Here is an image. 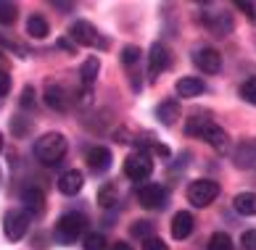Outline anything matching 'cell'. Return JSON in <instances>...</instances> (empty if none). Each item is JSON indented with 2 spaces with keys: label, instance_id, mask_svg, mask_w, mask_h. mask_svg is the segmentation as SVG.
<instances>
[{
  "label": "cell",
  "instance_id": "cell-37",
  "mask_svg": "<svg viewBox=\"0 0 256 250\" xmlns=\"http://www.w3.org/2000/svg\"><path fill=\"white\" fill-rule=\"evenodd\" d=\"M114 250H132V245H127V243H116V245H114Z\"/></svg>",
  "mask_w": 256,
  "mask_h": 250
},
{
  "label": "cell",
  "instance_id": "cell-11",
  "mask_svg": "<svg viewBox=\"0 0 256 250\" xmlns=\"http://www.w3.org/2000/svg\"><path fill=\"white\" fill-rule=\"evenodd\" d=\"M82 185H84V177L77 169H69L58 177V190L64 192V195H77V192L82 190Z\"/></svg>",
  "mask_w": 256,
  "mask_h": 250
},
{
  "label": "cell",
  "instance_id": "cell-17",
  "mask_svg": "<svg viewBox=\"0 0 256 250\" xmlns=\"http://www.w3.org/2000/svg\"><path fill=\"white\" fill-rule=\"evenodd\" d=\"M201 140H206L214 150H224L227 148V132L222 127H216V124H208V127L204 129V134H201Z\"/></svg>",
  "mask_w": 256,
  "mask_h": 250
},
{
  "label": "cell",
  "instance_id": "cell-1",
  "mask_svg": "<svg viewBox=\"0 0 256 250\" xmlns=\"http://www.w3.org/2000/svg\"><path fill=\"white\" fill-rule=\"evenodd\" d=\"M66 148H69V142H66V137L61 132H48L34 142V156H37V161H42L45 166H56V163H61V158L66 156Z\"/></svg>",
  "mask_w": 256,
  "mask_h": 250
},
{
  "label": "cell",
  "instance_id": "cell-18",
  "mask_svg": "<svg viewBox=\"0 0 256 250\" xmlns=\"http://www.w3.org/2000/svg\"><path fill=\"white\" fill-rule=\"evenodd\" d=\"M235 163L238 166H254L256 163V140H246L238 145V150H235Z\"/></svg>",
  "mask_w": 256,
  "mask_h": 250
},
{
  "label": "cell",
  "instance_id": "cell-26",
  "mask_svg": "<svg viewBox=\"0 0 256 250\" xmlns=\"http://www.w3.org/2000/svg\"><path fill=\"white\" fill-rule=\"evenodd\" d=\"M84 250H106V237H103L100 232L84 235Z\"/></svg>",
  "mask_w": 256,
  "mask_h": 250
},
{
  "label": "cell",
  "instance_id": "cell-38",
  "mask_svg": "<svg viewBox=\"0 0 256 250\" xmlns=\"http://www.w3.org/2000/svg\"><path fill=\"white\" fill-rule=\"evenodd\" d=\"M58 45H61V47H66V50H74V42H69V40H61Z\"/></svg>",
  "mask_w": 256,
  "mask_h": 250
},
{
  "label": "cell",
  "instance_id": "cell-3",
  "mask_svg": "<svg viewBox=\"0 0 256 250\" xmlns=\"http://www.w3.org/2000/svg\"><path fill=\"white\" fill-rule=\"evenodd\" d=\"M216 195H220V185L214 179H196L188 185V200L196 206V208H204L208 203H214Z\"/></svg>",
  "mask_w": 256,
  "mask_h": 250
},
{
  "label": "cell",
  "instance_id": "cell-4",
  "mask_svg": "<svg viewBox=\"0 0 256 250\" xmlns=\"http://www.w3.org/2000/svg\"><path fill=\"white\" fill-rule=\"evenodd\" d=\"M154 171V161L146 153H130L124 158V177L132 182H146Z\"/></svg>",
  "mask_w": 256,
  "mask_h": 250
},
{
  "label": "cell",
  "instance_id": "cell-29",
  "mask_svg": "<svg viewBox=\"0 0 256 250\" xmlns=\"http://www.w3.org/2000/svg\"><path fill=\"white\" fill-rule=\"evenodd\" d=\"M240 245H243V250H256V229H248V232H243Z\"/></svg>",
  "mask_w": 256,
  "mask_h": 250
},
{
  "label": "cell",
  "instance_id": "cell-36",
  "mask_svg": "<svg viewBox=\"0 0 256 250\" xmlns=\"http://www.w3.org/2000/svg\"><path fill=\"white\" fill-rule=\"evenodd\" d=\"M53 8H56V11H64V13H66V11H74V5H72V3H58V0L53 3Z\"/></svg>",
  "mask_w": 256,
  "mask_h": 250
},
{
  "label": "cell",
  "instance_id": "cell-16",
  "mask_svg": "<svg viewBox=\"0 0 256 250\" xmlns=\"http://www.w3.org/2000/svg\"><path fill=\"white\" fill-rule=\"evenodd\" d=\"M45 105L53 111H66L69 100H66V92L61 84H48V90H45Z\"/></svg>",
  "mask_w": 256,
  "mask_h": 250
},
{
  "label": "cell",
  "instance_id": "cell-5",
  "mask_svg": "<svg viewBox=\"0 0 256 250\" xmlns=\"http://www.w3.org/2000/svg\"><path fill=\"white\" fill-rule=\"evenodd\" d=\"M138 200H140V206L148 208V211H156V208H164L166 206V190L161 187V185H154V182H148V185H140L138 190Z\"/></svg>",
  "mask_w": 256,
  "mask_h": 250
},
{
  "label": "cell",
  "instance_id": "cell-25",
  "mask_svg": "<svg viewBox=\"0 0 256 250\" xmlns=\"http://www.w3.org/2000/svg\"><path fill=\"white\" fill-rule=\"evenodd\" d=\"M240 98H243L246 103L256 105V76H248V79L240 84Z\"/></svg>",
  "mask_w": 256,
  "mask_h": 250
},
{
  "label": "cell",
  "instance_id": "cell-31",
  "mask_svg": "<svg viewBox=\"0 0 256 250\" xmlns=\"http://www.w3.org/2000/svg\"><path fill=\"white\" fill-rule=\"evenodd\" d=\"M11 129H14L16 137H24L26 129H30V124H26L24 119H11Z\"/></svg>",
  "mask_w": 256,
  "mask_h": 250
},
{
  "label": "cell",
  "instance_id": "cell-27",
  "mask_svg": "<svg viewBox=\"0 0 256 250\" xmlns=\"http://www.w3.org/2000/svg\"><path fill=\"white\" fill-rule=\"evenodd\" d=\"M140 61V47L138 45H127L124 50H122V63L124 66H135Z\"/></svg>",
  "mask_w": 256,
  "mask_h": 250
},
{
  "label": "cell",
  "instance_id": "cell-28",
  "mask_svg": "<svg viewBox=\"0 0 256 250\" xmlns=\"http://www.w3.org/2000/svg\"><path fill=\"white\" fill-rule=\"evenodd\" d=\"M132 235L148 240L150 235H154V224H150V221H135V227H132Z\"/></svg>",
  "mask_w": 256,
  "mask_h": 250
},
{
  "label": "cell",
  "instance_id": "cell-33",
  "mask_svg": "<svg viewBox=\"0 0 256 250\" xmlns=\"http://www.w3.org/2000/svg\"><path fill=\"white\" fill-rule=\"evenodd\" d=\"M235 5H238V8H240V11H243L246 16H248V18H251V21H256V8H254L251 3H246V0H238V3H235Z\"/></svg>",
  "mask_w": 256,
  "mask_h": 250
},
{
  "label": "cell",
  "instance_id": "cell-19",
  "mask_svg": "<svg viewBox=\"0 0 256 250\" xmlns=\"http://www.w3.org/2000/svg\"><path fill=\"white\" fill-rule=\"evenodd\" d=\"M232 206L243 216H256V192H238Z\"/></svg>",
  "mask_w": 256,
  "mask_h": 250
},
{
  "label": "cell",
  "instance_id": "cell-39",
  "mask_svg": "<svg viewBox=\"0 0 256 250\" xmlns=\"http://www.w3.org/2000/svg\"><path fill=\"white\" fill-rule=\"evenodd\" d=\"M0 150H3V134H0Z\"/></svg>",
  "mask_w": 256,
  "mask_h": 250
},
{
  "label": "cell",
  "instance_id": "cell-8",
  "mask_svg": "<svg viewBox=\"0 0 256 250\" xmlns=\"http://www.w3.org/2000/svg\"><path fill=\"white\" fill-rule=\"evenodd\" d=\"M169 69V50L161 42H154L150 45V53H148V74L150 79H156L161 71Z\"/></svg>",
  "mask_w": 256,
  "mask_h": 250
},
{
  "label": "cell",
  "instance_id": "cell-30",
  "mask_svg": "<svg viewBox=\"0 0 256 250\" xmlns=\"http://www.w3.org/2000/svg\"><path fill=\"white\" fill-rule=\"evenodd\" d=\"M143 250H169V245L164 243V240H158V237H148Z\"/></svg>",
  "mask_w": 256,
  "mask_h": 250
},
{
  "label": "cell",
  "instance_id": "cell-34",
  "mask_svg": "<svg viewBox=\"0 0 256 250\" xmlns=\"http://www.w3.org/2000/svg\"><path fill=\"white\" fill-rule=\"evenodd\" d=\"M30 105H34V90L24 87V92H22V108H30Z\"/></svg>",
  "mask_w": 256,
  "mask_h": 250
},
{
  "label": "cell",
  "instance_id": "cell-22",
  "mask_svg": "<svg viewBox=\"0 0 256 250\" xmlns=\"http://www.w3.org/2000/svg\"><path fill=\"white\" fill-rule=\"evenodd\" d=\"M98 203L103 208H111L114 203H116V185H100L98 190Z\"/></svg>",
  "mask_w": 256,
  "mask_h": 250
},
{
  "label": "cell",
  "instance_id": "cell-12",
  "mask_svg": "<svg viewBox=\"0 0 256 250\" xmlns=\"http://www.w3.org/2000/svg\"><path fill=\"white\" fill-rule=\"evenodd\" d=\"M156 116H158V121L164 124V127H172V124L180 119V100H174V98H166L164 103H158Z\"/></svg>",
  "mask_w": 256,
  "mask_h": 250
},
{
  "label": "cell",
  "instance_id": "cell-35",
  "mask_svg": "<svg viewBox=\"0 0 256 250\" xmlns=\"http://www.w3.org/2000/svg\"><path fill=\"white\" fill-rule=\"evenodd\" d=\"M150 150H154V153H158V156H169V148L166 145H158V142H154V145H150Z\"/></svg>",
  "mask_w": 256,
  "mask_h": 250
},
{
  "label": "cell",
  "instance_id": "cell-9",
  "mask_svg": "<svg viewBox=\"0 0 256 250\" xmlns=\"http://www.w3.org/2000/svg\"><path fill=\"white\" fill-rule=\"evenodd\" d=\"M193 61H196V66L201 71H206V74H216L222 69V55L214 50V47H201L196 55H193Z\"/></svg>",
  "mask_w": 256,
  "mask_h": 250
},
{
  "label": "cell",
  "instance_id": "cell-23",
  "mask_svg": "<svg viewBox=\"0 0 256 250\" xmlns=\"http://www.w3.org/2000/svg\"><path fill=\"white\" fill-rule=\"evenodd\" d=\"M208 250H232V240L224 232H214L208 240Z\"/></svg>",
  "mask_w": 256,
  "mask_h": 250
},
{
  "label": "cell",
  "instance_id": "cell-7",
  "mask_svg": "<svg viewBox=\"0 0 256 250\" xmlns=\"http://www.w3.org/2000/svg\"><path fill=\"white\" fill-rule=\"evenodd\" d=\"M69 37H72V42L74 45H84V47H90V45H96L98 42V29L92 26L90 21H74L69 26Z\"/></svg>",
  "mask_w": 256,
  "mask_h": 250
},
{
  "label": "cell",
  "instance_id": "cell-40",
  "mask_svg": "<svg viewBox=\"0 0 256 250\" xmlns=\"http://www.w3.org/2000/svg\"><path fill=\"white\" fill-rule=\"evenodd\" d=\"M0 182H3V174H0Z\"/></svg>",
  "mask_w": 256,
  "mask_h": 250
},
{
  "label": "cell",
  "instance_id": "cell-24",
  "mask_svg": "<svg viewBox=\"0 0 256 250\" xmlns=\"http://www.w3.org/2000/svg\"><path fill=\"white\" fill-rule=\"evenodd\" d=\"M16 5L14 3H8V0H0V24L8 26V24H14L16 21Z\"/></svg>",
  "mask_w": 256,
  "mask_h": 250
},
{
  "label": "cell",
  "instance_id": "cell-14",
  "mask_svg": "<svg viewBox=\"0 0 256 250\" xmlns=\"http://www.w3.org/2000/svg\"><path fill=\"white\" fill-rule=\"evenodd\" d=\"M22 203L26 208V214H42V208H45V195L37 187H26L22 192Z\"/></svg>",
  "mask_w": 256,
  "mask_h": 250
},
{
  "label": "cell",
  "instance_id": "cell-13",
  "mask_svg": "<svg viewBox=\"0 0 256 250\" xmlns=\"http://www.w3.org/2000/svg\"><path fill=\"white\" fill-rule=\"evenodd\" d=\"M190 232H193V216L188 214V211L174 214V219H172V237L174 240H185V237H190Z\"/></svg>",
  "mask_w": 256,
  "mask_h": 250
},
{
  "label": "cell",
  "instance_id": "cell-20",
  "mask_svg": "<svg viewBox=\"0 0 256 250\" xmlns=\"http://www.w3.org/2000/svg\"><path fill=\"white\" fill-rule=\"evenodd\" d=\"M98 71H100V61H98V55H90V58L82 63V69H80V76H82L84 90H90V87H92V82H96Z\"/></svg>",
  "mask_w": 256,
  "mask_h": 250
},
{
  "label": "cell",
  "instance_id": "cell-10",
  "mask_svg": "<svg viewBox=\"0 0 256 250\" xmlns=\"http://www.w3.org/2000/svg\"><path fill=\"white\" fill-rule=\"evenodd\" d=\"M111 150L108 148H92L88 153V166L92 174H103V171H108L111 169Z\"/></svg>",
  "mask_w": 256,
  "mask_h": 250
},
{
  "label": "cell",
  "instance_id": "cell-6",
  "mask_svg": "<svg viewBox=\"0 0 256 250\" xmlns=\"http://www.w3.org/2000/svg\"><path fill=\"white\" fill-rule=\"evenodd\" d=\"M26 227H30V219H26L24 211H11L3 219V235L11 240V243H18L26 235Z\"/></svg>",
  "mask_w": 256,
  "mask_h": 250
},
{
  "label": "cell",
  "instance_id": "cell-15",
  "mask_svg": "<svg viewBox=\"0 0 256 250\" xmlns=\"http://www.w3.org/2000/svg\"><path fill=\"white\" fill-rule=\"evenodd\" d=\"M206 90V84L198 79V76H182V79L177 82V95L180 98H196V95H201Z\"/></svg>",
  "mask_w": 256,
  "mask_h": 250
},
{
  "label": "cell",
  "instance_id": "cell-2",
  "mask_svg": "<svg viewBox=\"0 0 256 250\" xmlns=\"http://www.w3.org/2000/svg\"><path fill=\"white\" fill-rule=\"evenodd\" d=\"M84 224H88V219H84L82 214H64L58 221H56V229H53L56 243L72 245L74 240L84 232Z\"/></svg>",
  "mask_w": 256,
  "mask_h": 250
},
{
  "label": "cell",
  "instance_id": "cell-32",
  "mask_svg": "<svg viewBox=\"0 0 256 250\" xmlns=\"http://www.w3.org/2000/svg\"><path fill=\"white\" fill-rule=\"evenodd\" d=\"M8 90H11V74H8V71H0V98H6Z\"/></svg>",
  "mask_w": 256,
  "mask_h": 250
},
{
  "label": "cell",
  "instance_id": "cell-21",
  "mask_svg": "<svg viewBox=\"0 0 256 250\" xmlns=\"http://www.w3.org/2000/svg\"><path fill=\"white\" fill-rule=\"evenodd\" d=\"M26 34L34 37V40H45V37L50 34V26L42 16H30V21H26Z\"/></svg>",
  "mask_w": 256,
  "mask_h": 250
}]
</instances>
